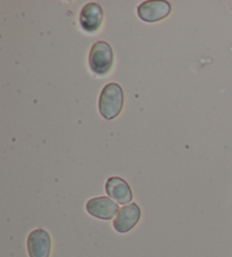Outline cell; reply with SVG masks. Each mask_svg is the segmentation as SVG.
<instances>
[{"instance_id": "obj_1", "label": "cell", "mask_w": 232, "mask_h": 257, "mask_svg": "<svg viewBox=\"0 0 232 257\" xmlns=\"http://www.w3.org/2000/svg\"><path fill=\"white\" fill-rule=\"evenodd\" d=\"M125 102L123 87L117 83H109L103 87L99 99V111L101 116L112 120L122 112Z\"/></svg>"}, {"instance_id": "obj_2", "label": "cell", "mask_w": 232, "mask_h": 257, "mask_svg": "<svg viewBox=\"0 0 232 257\" xmlns=\"http://www.w3.org/2000/svg\"><path fill=\"white\" fill-rule=\"evenodd\" d=\"M91 70L96 75L103 76L108 74L113 65V51L105 41H97L93 44L88 55Z\"/></svg>"}, {"instance_id": "obj_3", "label": "cell", "mask_w": 232, "mask_h": 257, "mask_svg": "<svg viewBox=\"0 0 232 257\" xmlns=\"http://www.w3.org/2000/svg\"><path fill=\"white\" fill-rule=\"evenodd\" d=\"M119 210L118 203L105 196L91 198L86 203L87 213L100 220H112L117 216Z\"/></svg>"}, {"instance_id": "obj_4", "label": "cell", "mask_w": 232, "mask_h": 257, "mask_svg": "<svg viewBox=\"0 0 232 257\" xmlns=\"http://www.w3.org/2000/svg\"><path fill=\"white\" fill-rule=\"evenodd\" d=\"M171 5L168 2H144L137 8L138 17L146 23H155L170 15Z\"/></svg>"}, {"instance_id": "obj_5", "label": "cell", "mask_w": 232, "mask_h": 257, "mask_svg": "<svg viewBox=\"0 0 232 257\" xmlns=\"http://www.w3.org/2000/svg\"><path fill=\"white\" fill-rule=\"evenodd\" d=\"M142 212L140 206L136 203L128 204L119 210L117 216L113 220V228L119 233L129 232L132 229L135 228L141 219Z\"/></svg>"}, {"instance_id": "obj_6", "label": "cell", "mask_w": 232, "mask_h": 257, "mask_svg": "<svg viewBox=\"0 0 232 257\" xmlns=\"http://www.w3.org/2000/svg\"><path fill=\"white\" fill-rule=\"evenodd\" d=\"M26 245L30 257H50L51 237L47 230L34 229L29 234Z\"/></svg>"}, {"instance_id": "obj_7", "label": "cell", "mask_w": 232, "mask_h": 257, "mask_svg": "<svg viewBox=\"0 0 232 257\" xmlns=\"http://www.w3.org/2000/svg\"><path fill=\"white\" fill-rule=\"evenodd\" d=\"M82 29L87 33H95L99 31L103 22V10L95 3H90L83 7L79 15Z\"/></svg>"}, {"instance_id": "obj_8", "label": "cell", "mask_w": 232, "mask_h": 257, "mask_svg": "<svg viewBox=\"0 0 232 257\" xmlns=\"http://www.w3.org/2000/svg\"><path fill=\"white\" fill-rule=\"evenodd\" d=\"M105 192L111 199L118 204L128 205L133 201V192L126 180L120 177H110L105 183Z\"/></svg>"}]
</instances>
